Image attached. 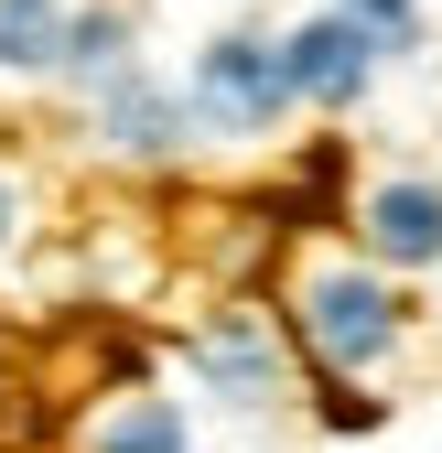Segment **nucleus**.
Segmentation results:
<instances>
[{"instance_id":"1","label":"nucleus","mask_w":442,"mask_h":453,"mask_svg":"<svg viewBox=\"0 0 442 453\" xmlns=\"http://www.w3.org/2000/svg\"><path fill=\"white\" fill-rule=\"evenodd\" d=\"M281 334H292V357L324 388H367L377 367H400V346H410V292L367 249H313L281 280Z\"/></svg>"},{"instance_id":"2","label":"nucleus","mask_w":442,"mask_h":453,"mask_svg":"<svg viewBox=\"0 0 442 453\" xmlns=\"http://www.w3.org/2000/svg\"><path fill=\"white\" fill-rule=\"evenodd\" d=\"M184 367H194V388L216 411H248V421L292 400V334H281V313H259V303H216L184 334Z\"/></svg>"},{"instance_id":"3","label":"nucleus","mask_w":442,"mask_h":453,"mask_svg":"<svg viewBox=\"0 0 442 453\" xmlns=\"http://www.w3.org/2000/svg\"><path fill=\"white\" fill-rule=\"evenodd\" d=\"M377 65H389V54H377L367 22H346L335 0H324L313 22L281 33V87H292V108H356V97L377 87Z\"/></svg>"},{"instance_id":"4","label":"nucleus","mask_w":442,"mask_h":453,"mask_svg":"<svg viewBox=\"0 0 442 453\" xmlns=\"http://www.w3.org/2000/svg\"><path fill=\"white\" fill-rule=\"evenodd\" d=\"M194 108H205L216 130H270L292 108V87H281V33H216L194 54Z\"/></svg>"},{"instance_id":"5","label":"nucleus","mask_w":442,"mask_h":453,"mask_svg":"<svg viewBox=\"0 0 442 453\" xmlns=\"http://www.w3.org/2000/svg\"><path fill=\"white\" fill-rule=\"evenodd\" d=\"M356 249L389 270V280L442 270V184H431V173H377V184L356 195Z\"/></svg>"},{"instance_id":"6","label":"nucleus","mask_w":442,"mask_h":453,"mask_svg":"<svg viewBox=\"0 0 442 453\" xmlns=\"http://www.w3.org/2000/svg\"><path fill=\"white\" fill-rule=\"evenodd\" d=\"M76 453H194V421L173 388L151 378H108L97 400L76 411Z\"/></svg>"},{"instance_id":"7","label":"nucleus","mask_w":442,"mask_h":453,"mask_svg":"<svg viewBox=\"0 0 442 453\" xmlns=\"http://www.w3.org/2000/svg\"><path fill=\"white\" fill-rule=\"evenodd\" d=\"M97 141L119 151V162H173V151H184V97L151 87V76L130 65L119 87H97Z\"/></svg>"},{"instance_id":"8","label":"nucleus","mask_w":442,"mask_h":453,"mask_svg":"<svg viewBox=\"0 0 442 453\" xmlns=\"http://www.w3.org/2000/svg\"><path fill=\"white\" fill-rule=\"evenodd\" d=\"M76 0H0V76H54Z\"/></svg>"},{"instance_id":"9","label":"nucleus","mask_w":442,"mask_h":453,"mask_svg":"<svg viewBox=\"0 0 442 453\" xmlns=\"http://www.w3.org/2000/svg\"><path fill=\"white\" fill-rule=\"evenodd\" d=\"M54 76H65V87H119V76H130V22H119V12H76Z\"/></svg>"},{"instance_id":"10","label":"nucleus","mask_w":442,"mask_h":453,"mask_svg":"<svg viewBox=\"0 0 442 453\" xmlns=\"http://www.w3.org/2000/svg\"><path fill=\"white\" fill-rule=\"evenodd\" d=\"M346 22H367L377 54H421V0H335Z\"/></svg>"},{"instance_id":"11","label":"nucleus","mask_w":442,"mask_h":453,"mask_svg":"<svg viewBox=\"0 0 442 453\" xmlns=\"http://www.w3.org/2000/svg\"><path fill=\"white\" fill-rule=\"evenodd\" d=\"M11 249H22V184L0 173V259H11Z\"/></svg>"}]
</instances>
